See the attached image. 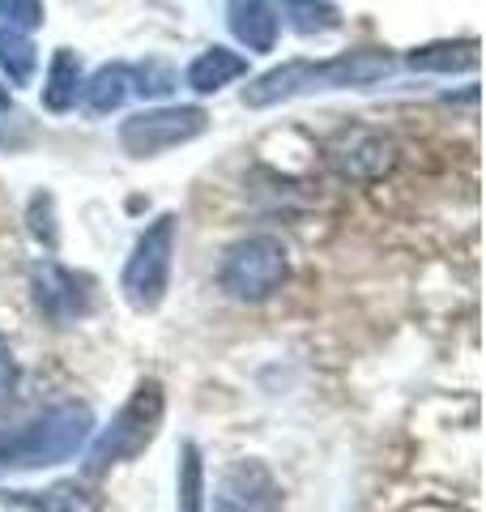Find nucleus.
<instances>
[{
    "label": "nucleus",
    "instance_id": "16",
    "mask_svg": "<svg viewBox=\"0 0 486 512\" xmlns=\"http://www.w3.org/2000/svg\"><path fill=\"white\" fill-rule=\"evenodd\" d=\"M13 504H26V508H39V512H99V504L86 500V491L77 483H60L52 491H13Z\"/></svg>",
    "mask_w": 486,
    "mask_h": 512
},
{
    "label": "nucleus",
    "instance_id": "9",
    "mask_svg": "<svg viewBox=\"0 0 486 512\" xmlns=\"http://www.w3.org/2000/svg\"><path fill=\"white\" fill-rule=\"evenodd\" d=\"M30 291H35L39 312L52 320V325H73V320L90 312L86 278H77L73 269H64L56 261H43L30 269Z\"/></svg>",
    "mask_w": 486,
    "mask_h": 512
},
{
    "label": "nucleus",
    "instance_id": "23",
    "mask_svg": "<svg viewBox=\"0 0 486 512\" xmlns=\"http://www.w3.org/2000/svg\"><path fill=\"white\" fill-rule=\"evenodd\" d=\"M9 107H13V94H9L5 86H0V111H9Z\"/></svg>",
    "mask_w": 486,
    "mask_h": 512
},
{
    "label": "nucleus",
    "instance_id": "10",
    "mask_svg": "<svg viewBox=\"0 0 486 512\" xmlns=\"http://www.w3.org/2000/svg\"><path fill=\"white\" fill-rule=\"evenodd\" d=\"M226 22L248 52H273L278 43V13L269 0H226Z\"/></svg>",
    "mask_w": 486,
    "mask_h": 512
},
{
    "label": "nucleus",
    "instance_id": "6",
    "mask_svg": "<svg viewBox=\"0 0 486 512\" xmlns=\"http://www.w3.org/2000/svg\"><path fill=\"white\" fill-rule=\"evenodd\" d=\"M324 163L350 184H371V180H384L397 167V141L384 128L346 124L324 141Z\"/></svg>",
    "mask_w": 486,
    "mask_h": 512
},
{
    "label": "nucleus",
    "instance_id": "19",
    "mask_svg": "<svg viewBox=\"0 0 486 512\" xmlns=\"http://www.w3.org/2000/svg\"><path fill=\"white\" fill-rule=\"evenodd\" d=\"M0 18L9 22V30L30 35L35 26H43V0H0Z\"/></svg>",
    "mask_w": 486,
    "mask_h": 512
},
{
    "label": "nucleus",
    "instance_id": "18",
    "mask_svg": "<svg viewBox=\"0 0 486 512\" xmlns=\"http://www.w3.org/2000/svg\"><path fill=\"white\" fill-rule=\"evenodd\" d=\"M201 495H205V461H201V448L197 444H184L180 448V512H201Z\"/></svg>",
    "mask_w": 486,
    "mask_h": 512
},
{
    "label": "nucleus",
    "instance_id": "1",
    "mask_svg": "<svg viewBox=\"0 0 486 512\" xmlns=\"http://www.w3.org/2000/svg\"><path fill=\"white\" fill-rule=\"evenodd\" d=\"M397 69V56L384 47H359L337 60H290L282 69H269L265 77H256L252 86H243V103L248 107H269L282 103L290 94L303 90H342V86H376Z\"/></svg>",
    "mask_w": 486,
    "mask_h": 512
},
{
    "label": "nucleus",
    "instance_id": "4",
    "mask_svg": "<svg viewBox=\"0 0 486 512\" xmlns=\"http://www.w3.org/2000/svg\"><path fill=\"white\" fill-rule=\"evenodd\" d=\"M158 423H162V384L158 380H141L137 393L128 397V406L111 419V427L103 431V436L90 444L86 470L103 474L111 466H120V461L141 457L145 444L158 436Z\"/></svg>",
    "mask_w": 486,
    "mask_h": 512
},
{
    "label": "nucleus",
    "instance_id": "14",
    "mask_svg": "<svg viewBox=\"0 0 486 512\" xmlns=\"http://www.w3.org/2000/svg\"><path fill=\"white\" fill-rule=\"evenodd\" d=\"M410 69L418 73H457V69H474L478 64V39H461V43H427V47H414L410 56Z\"/></svg>",
    "mask_w": 486,
    "mask_h": 512
},
{
    "label": "nucleus",
    "instance_id": "20",
    "mask_svg": "<svg viewBox=\"0 0 486 512\" xmlns=\"http://www.w3.org/2000/svg\"><path fill=\"white\" fill-rule=\"evenodd\" d=\"M30 231L35 239H43L47 248H56V222H52V197L47 192H35L30 197Z\"/></svg>",
    "mask_w": 486,
    "mask_h": 512
},
{
    "label": "nucleus",
    "instance_id": "11",
    "mask_svg": "<svg viewBox=\"0 0 486 512\" xmlns=\"http://www.w3.org/2000/svg\"><path fill=\"white\" fill-rule=\"evenodd\" d=\"M243 73H248V60H243L239 52H231V47H209V52H201L188 64V86L197 94H214Z\"/></svg>",
    "mask_w": 486,
    "mask_h": 512
},
{
    "label": "nucleus",
    "instance_id": "12",
    "mask_svg": "<svg viewBox=\"0 0 486 512\" xmlns=\"http://www.w3.org/2000/svg\"><path fill=\"white\" fill-rule=\"evenodd\" d=\"M133 90H137V73L128 69V64H103V69L94 73L86 86H81V94H86V107L94 111V116H107V111L124 107V99Z\"/></svg>",
    "mask_w": 486,
    "mask_h": 512
},
{
    "label": "nucleus",
    "instance_id": "13",
    "mask_svg": "<svg viewBox=\"0 0 486 512\" xmlns=\"http://www.w3.org/2000/svg\"><path fill=\"white\" fill-rule=\"evenodd\" d=\"M81 86H86V82H81V60H77V52L60 47V52L52 56V69H47L43 107L47 111H69V107H77Z\"/></svg>",
    "mask_w": 486,
    "mask_h": 512
},
{
    "label": "nucleus",
    "instance_id": "7",
    "mask_svg": "<svg viewBox=\"0 0 486 512\" xmlns=\"http://www.w3.org/2000/svg\"><path fill=\"white\" fill-rule=\"evenodd\" d=\"M209 128V116L201 107H154V111H137L120 124V146L133 158H154L162 150H175L184 141L201 137Z\"/></svg>",
    "mask_w": 486,
    "mask_h": 512
},
{
    "label": "nucleus",
    "instance_id": "15",
    "mask_svg": "<svg viewBox=\"0 0 486 512\" xmlns=\"http://www.w3.org/2000/svg\"><path fill=\"white\" fill-rule=\"evenodd\" d=\"M282 18L290 30L299 35H329V30L342 26V9L329 5V0H278Z\"/></svg>",
    "mask_w": 486,
    "mask_h": 512
},
{
    "label": "nucleus",
    "instance_id": "8",
    "mask_svg": "<svg viewBox=\"0 0 486 512\" xmlns=\"http://www.w3.org/2000/svg\"><path fill=\"white\" fill-rule=\"evenodd\" d=\"M214 512H282V483L265 461H235L214 487Z\"/></svg>",
    "mask_w": 486,
    "mask_h": 512
},
{
    "label": "nucleus",
    "instance_id": "3",
    "mask_svg": "<svg viewBox=\"0 0 486 512\" xmlns=\"http://www.w3.org/2000/svg\"><path fill=\"white\" fill-rule=\"evenodd\" d=\"M286 278H290V261H286L282 239H273V235L235 239L218 269L222 291L239 303H265L269 295L282 291Z\"/></svg>",
    "mask_w": 486,
    "mask_h": 512
},
{
    "label": "nucleus",
    "instance_id": "21",
    "mask_svg": "<svg viewBox=\"0 0 486 512\" xmlns=\"http://www.w3.org/2000/svg\"><path fill=\"white\" fill-rule=\"evenodd\" d=\"M141 94H167L171 90V69L162 64H141Z\"/></svg>",
    "mask_w": 486,
    "mask_h": 512
},
{
    "label": "nucleus",
    "instance_id": "22",
    "mask_svg": "<svg viewBox=\"0 0 486 512\" xmlns=\"http://www.w3.org/2000/svg\"><path fill=\"white\" fill-rule=\"evenodd\" d=\"M18 359H13V350H9V342L0 338V397H9L13 389H18Z\"/></svg>",
    "mask_w": 486,
    "mask_h": 512
},
{
    "label": "nucleus",
    "instance_id": "17",
    "mask_svg": "<svg viewBox=\"0 0 486 512\" xmlns=\"http://www.w3.org/2000/svg\"><path fill=\"white\" fill-rule=\"evenodd\" d=\"M0 69L9 73L13 86H30V77L39 69V56H35V43L18 30H0Z\"/></svg>",
    "mask_w": 486,
    "mask_h": 512
},
{
    "label": "nucleus",
    "instance_id": "5",
    "mask_svg": "<svg viewBox=\"0 0 486 512\" xmlns=\"http://www.w3.org/2000/svg\"><path fill=\"white\" fill-rule=\"evenodd\" d=\"M171 256H175V214L154 218L141 231L133 256L124 265L120 291L128 299V308L137 312H154L167 299V282H171Z\"/></svg>",
    "mask_w": 486,
    "mask_h": 512
},
{
    "label": "nucleus",
    "instance_id": "2",
    "mask_svg": "<svg viewBox=\"0 0 486 512\" xmlns=\"http://www.w3.org/2000/svg\"><path fill=\"white\" fill-rule=\"evenodd\" d=\"M94 431V414L81 402H60L35 414L18 431L0 436V470H43L77 457Z\"/></svg>",
    "mask_w": 486,
    "mask_h": 512
}]
</instances>
